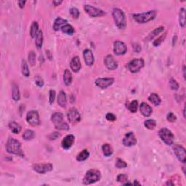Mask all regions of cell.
Returning a JSON list of instances; mask_svg holds the SVG:
<instances>
[{"mask_svg": "<svg viewBox=\"0 0 186 186\" xmlns=\"http://www.w3.org/2000/svg\"><path fill=\"white\" fill-rule=\"evenodd\" d=\"M28 60H29V63L31 66H34L35 63H36V54L33 51H31L28 55Z\"/></svg>", "mask_w": 186, "mask_h": 186, "instance_id": "cell-40", "label": "cell"}, {"mask_svg": "<svg viewBox=\"0 0 186 186\" xmlns=\"http://www.w3.org/2000/svg\"><path fill=\"white\" fill-rule=\"evenodd\" d=\"M101 178V173L97 169H90L87 171L83 179L84 185H91L98 182Z\"/></svg>", "mask_w": 186, "mask_h": 186, "instance_id": "cell-5", "label": "cell"}, {"mask_svg": "<svg viewBox=\"0 0 186 186\" xmlns=\"http://www.w3.org/2000/svg\"><path fill=\"white\" fill-rule=\"evenodd\" d=\"M75 141V137L73 134H69V135L66 136L63 139L61 142L62 148L65 150H68V149L71 148Z\"/></svg>", "mask_w": 186, "mask_h": 186, "instance_id": "cell-17", "label": "cell"}, {"mask_svg": "<svg viewBox=\"0 0 186 186\" xmlns=\"http://www.w3.org/2000/svg\"><path fill=\"white\" fill-rule=\"evenodd\" d=\"M43 32L42 31H39L36 37V46L38 49L42 48V45H43Z\"/></svg>", "mask_w": 186, "mask_h": 186, "instance_id": "cell-32", "label": "cell"}, {"mask_svg": "<svg viewBox=\"0 0 186 186\" xmlns=\"http://www.w3.org/2000/svg\"><path fill=\"white\" fill-rule=\"evenodd\" d=\"M61 31H62L63 33H64V34H69V35L73 34V33L75 32L74 28H73L72 25H70V24H66V25H64V26H63L62 29H61Z\"/></svg>", "mask_w": 186, "mask_h": 186, "instance_id": "cell-35", "label": "cell"}, {"mask_svg": "<svg viewBox=\"0 0 186 186\" xmlns=\"http://www.w3.org/2000/svg\"><path fill=\"white\" fill-rule=\"evenodd\" d=\"M60 136V134L58 132H52V133L49 134L48 136H47V137H48V139L49 140H55L58 139V138Z\"/></svg>", "mask_w": 186, "mask_h": 186, "instance_id": "cell-45", "label": "cell"}, {"mask_svg": "<svg viewBox=\"0 0 186 186\" xmlns=\"http://www.w3.org/2000/svg\"><path fill=\"white\" fill-rule=\"evenodd\" d=\"M179 23L181 27H184L185 25V10L183 7H182L180 10Z\"/></svg>", "mask_w": 186, "mask_h": 186, "instance_id": "cell-34", "label": "cell"}, {"mask_svg": "<svg viewBox=\"0 0 186 186\" xmlns=\"http://www.w3.org/2000/svg\"><path fill=\"white\" fill-rule=\"evenodd\" d=\"M39 25L38 23L36 21H34L31 24V29H30V35L31 38H35L37 36L39 33Z\"/></svg>", "mask_w": 186, "mask_h": 186, "instance_id": "cell-27", "label": "cell"}, {"mask_svg": "<svg viewBox=\"0 0 186 186\" xmlns=\"http://www.w3.org/2000/svg\"><path fill=\"white\" fill-rule=\"evenodd\" d=\"M122 143L124 146L131 147L137 144V139L133 132H130L125 134L124 139L122 140Z\"/></svg>", "mask_w": 186, "mask_h": 186, "instance_id": "cell-13", "label": "cell"}, {"mask_svg": "<svg viewBox=\"0 0 186 186\" xmlns=\"http://www.w3.org/2000/svg\"><path fill=\"white\" fill-rule=\"evenodd\" d=\"M183 76H184V78L185 79V66H183Z\"/></svg>", "mask_w": 186, "mask_h": 186, "instance_id": "cell-52", "label": "cell"}, {"mask_svg": "<svg viewBox=\"0 0 186 186\" xmlns=\"http://www.w3.org/2000/svg\"><path fill=\"white\" fill-rule=\"evenodd\" d=\"M104 63L108 70H115L118 68V63L111 55H108L104 59Z\"/></svg>", "mask_w": 186, "mask_h": 186, "instance_id": "cell-16", "label": "cell"}, {"mask_svg": "<svg viewBox=\"0 0 186 186\" xmlns=\"http://www.w3.org/2000/svg\"><path fill=\"white\" fill-rule=\"evenodd\" d=\"M148 100L152 104H154V106H159L161 104V98L156 93H152L148 97Z\"/></svg>", "mask_w": 186, "mask_h": 186, "instance_id": "cell-26", "label": "cell"}, {"mask_svg": "<svg viewBox=\"0 0 186 186\" xmlns=\"http://www.w3.org/2000/svg\"><path fill=\"white\" fill-rule=\"evenodd\" d=\"M34 80H35V83H36V84L39 86V87L42 88V86H44V84H45L43 79H42L40 76H39V75H36V76H35Z\"/></svg>", "mask_w": 186, "mask_h": 186, "instance_id": "cell-41", "label": "cell"}, {"mask_svg": "<svg viewBox=\"0 0 186 186\" xmlns=\"http://www.w3.org/2000/svg\"><path fill=\"white\" fill-rule=\"evenodd\" d=\"M26 121L31 126L36 127L40 124V119L39 115L36 110H31L27 113Z\"/></svg>", "mask_w": 186, "mask_h": 186, "instance_id": "cell-9", "label": "cell"}, {"mask_svg": "<svg viewBox=\"0 0 186 186\" xmlns=\"http://www.w3.org/2000/svg\"><path fill=\"white\" fill-rule=\"evenodd\" d=\"M114 82L113 78H99L95 81V84L100 89H106Z\"/></svg>", "mask_w": 186, "mask_h": 186, "instance_id": "cell-15", "label": "cell"}, {"mask_svg": "<svg viewBox=\"0 0 186 186\" xmlns=\"http://www.w3.org/2000/svg\"><path fill=\"white\" fill-rule=\"evenodd\" d=\"M51 121L54 124L55 128L58 130L67 131L69 130V126L64 120L63 114L60 112H55L51 117Z\"/></svg>", "mask_w": 186, "mask_h": 186, "instance_id": "cell-2", "label": "cell"}, {"mask_svg": "<svg viewBox=\"0 0 186 186\" xmlns=\"http://www.w3.org/2000/svg\"><path fill=\"white\" fill-rule=\"evenodd\" d=\"M140 111L142 115L145 117H149L152 113V108L145 103H142L140 106Z\"/></svg>", "mask_w": 186, "mask_h": 186, "instance_id": "cell-20", "label": "cell"}, {"mask_svg": "<svg viewBox=\"0 0 186 186\" xmlns=\"http://www.w3.org/2000/svg\"><path fill=\"white\" fill-rule=\"evenodd\" d=\"M185 108H184V109H183V117L185 118Z\"/></svg>", "mask_w": 186, "mask_h": 186, "instance_id": "cell-53", "label": "cell"}, {"mask_svg": "<svg viewBox=\"0 0 186 186\" xmlns=\"http://www.w3.org/2000/svg\"><path fill=\"white\" fill-rule=\"evenodd\" d=\"M33 169L35 172L39 173V174H45L52 170L53 165L51 163L36 164L33 166Z\"/></svg>", "mask_w": 186, "mask_h": 186, "instance_id": "cell-10", "label": "cell"}, {"mask_svg": "<svg viewBox=\"0 0 186 186\" xmlns=\"http://www.w3.org/2000/svg\"><path fill=\"white\" fill-rule=\"evenodd\" d=\"M127 51V47L124 42L116 41L113 44V52L117 55H124Z\"/></svg>", "mask_w": 186, "mask_h": 186, "instance_id": "cell-14", "label": "cell"}, {"mask_svg": "<svg viewBox=\"0 0 186 186\" xmlns=\"http://www.w3.org/2000/svg\"><path fill=\"white\" fill-rule=\"evenodd\" d=\"M46 55H47V58H48L49 59V60H52V54H51L50 51H49V50H47V51H46Z\"/></svg>", "mask_w": 186, "mask_h": 186, "instance_id": "cell-50", "label": "cell"}, {"mask_svg": "<svg viewBox=\"0 0 186 186\" xmlns=\"http://www.w3.org/2000/svg\"><path fill=\"white\" fill-rule=\"evenodd\" d=\"M102 150H103V153L104 155L107 156V157L111 156L112 154H113V152L112 147L110 146V145L108 144V143H106V144L103 145Z\"/></svg>", "mask_w": 186, "mask_h": 186, "instance_id": "cell-28", "label": "cell"}, {"mask_svg": "<svg viewBox=\"0 0 186 186\" xmlns=\"http://www.w3.org/2000/svg\"><path fill=\"white\" fill-rule=\"evenodd\" d=\"M159 135L161 140L167 145H172L174 140V134L167 128H162L159 130Z\"/></svg>", "mask_w": 186, "mask_h": 186, "instance_id": "cell-6", "label": "cell"}, {"mask_svg": "<svg viewBox=\"0 0 186 186\" xmlns=\"http://www.w3.org/2000/svg\"><path fill=\"white\" fill-rule=\"evenodd\" d=\"M84 10L86 11V12L87 13L90 17L93 18H96V17H100V16L105 15L106 12L103 10H100V9L97 8V7L91 6L90 5H84Z\"/></svg>", "mask_w": 186, "mask_h": 186, "instance_id": "cell-8", "label": "cell"}, {"mask_svg": "<svg viewBox=\"0 0 186 186\" xmlns=\"http://www.w3.org/2000/svg\"><path fill=\"white\" fill-rule=\"evenodd\" d=\"M25 3H26V2L25 1H18V5H19L20 8H21V9L24 7Z\"/></svg>", "mask_w": 186, "mask_h": 186, "instance_id": "cell-49", "label": "cell"}, {"mask_svg": "<svg viewBox=\"0 0 186 186\" xmlns=\"http://www.w3.org/2000/svg\"><path fill=\"white\" fill-rule=\"evenodd\" d=\"M117 181L119 182V183H124L125 182L128 181V177L127 174H120L117 176Z\"/></svg>", "mask_w": 186, "mask_h": 186, "instance_id": "cell-44", "label": "cell"}, {"mask_svg": "<svg viewBox=\"0 0 186 186\" xmlns=\"http://www.w3.org/2000/svg\"><path fill=\"white\" fill-rule=\"evenodd\" d=\"M62 2V1H56V0H55V1H53V5H54L55 7H57L58 6V5H60Z\"/></svg>", "mask_w": 186, "mask_h": 186, "instance_id": "cell-51", "label": "cell"}, {"mask_svg": "<svg viewBox=\"0 0 186 186\" xmlns=\"http://www.w3.org/2000/svg\"><path fill=\"white\" fill-rule=\"evenodd\" d=\"M138 106H139V105H138L137 101L133 100L130 103H128L127 107L129 110H130V112H132V113H136L138 109Z\"/></svg>", "mask_w": 186, "mask_h": 186, "instance_id": "cell-36", "label": "cell"}, {"mask_svg": "<svg viewBox=\"0 0 186 186\" xmlns=\"http://www.w3.org/2000/svg\"><path fill=\"white\" fill-rule=\"evenodd\" d=\"M167 120H168L169 122L171 123H173L174 122L177 120V117L176 116L174 115V113H172V112H170V113H169L168 115H167Z\"/></svg>", "mask_w": 186, "mask_h": 186, "instance_id": "cell-47", "label": "cell"}, {"mask_svg": "<svg viewBox=\"0 0 186 186\" xmlns=\"http://www.w3.org/2000/svg\"><path fill=\"white\" fill-rule=\"evenodd\" d=\"M6 150L9 154L24 156V154L21 148V143L15 138H9L6 144Z\"/></svg>", "mask_w": 186, "mask_h": 186, "instance_id": "cell-1", "label": "cell"}, {"mask_svg": "<svg viewBox=\"0 0 186 186\" xmlns=\"http://www.w3.org/2000/svg\"><path fill=\"white\" fill-rule=\"evenodd\" d=\"M166 36H167V34H164L161 36H160L159 38H157L153 42V45H154V47H159V46L161 45V44L164 41Z\"/></svg>", "mask_w": 186, "mask_h": 186, "instance_id": "cell-38", "label": "cell"}, {"mask_svg": "<svg viewBox=\"0 0 186 186\" xmlns=\"http://www.w3.org/2000/svg\"><path fill=\"white\" fill-rule=\"evenodd\" d=\"M70 66H71V69L74 73H77L81 70V68H82V63H81V60L79 56H75L73 57L71 60V63H70Z\"/></svg>", "mask_w": 186, "mask_h": 186, "instance_id": "cell-19", "label": "cell"}, {"mask_svg": "<svg viewBox=\"0 0 186 186\" xmlns=\"http://www.w3.org/2000/svg\"><path fill=\"white\" fill-rule=\"evenodd\" d=\"M169 86H170L171 89L173 90H178L179 89V84L177 82V81L174 79H170L169 80Z\"/></svg>", "mask_w": 186, "mask_h": 186, "instance_id": "cell-42", "label": "cell"}, {"mask_svg": "<svg viewBox=\"0 0 186 186\" xmlns=\"http://www.w3.org/2000/svg\"><path fill=\"white\" fill-rule=\"evenodd\" d=\"M21 71H22V74H23L25 77H29L30 76V71H29V66H28L27 63L25 60H22Z\"/></svg>", "mask_w": 186, "mask_h": 186, "instance_id": "cell-31", "label": "cell"}, {"mask_svg": "<svg viewBox=\"0 0 186 186\" xmlns=\"http://www.w3.org/2000/svg\"><path fill=\"white\" fill-rule=\"evenodd\" d=\"M144 125L145 127L148 129V130H154L156 127V121L154 120V119H148V120L145 121Z\"/></svg>", "mask_w": 186, "mask_h": 186, "instance_id": "cell-37", "label": "cell"}, {"mask_svg": "<svg viewBox=\"0 0 186 186\" xmlns=\"http://www.w3.org/2000/svg\"><path fill=\"white\" fill-rule=\"evenodd\" d=\"M12 99L15 101H18L21 98V94H20V90L18 85L15 83H12Z\"/></svg>", "mask_w": 186, "mask_h": 186, "instance_id": "cell-23", "label": "cell"}, {"mask_svg": "<svg viewBox=\"0 0 186 186\" xmlns=\"http://www.w3.org/2000/svg\"><path fill=\"white\" fill-rule=\"evenodd\" d=\"M164 27H163V26H160L159 28H157V29H154V30L148 35V37L146 38V39L148 40V41H150V40H152L155 37V36H157V35H159L160 33H161L162 31H164Z\"/></svg>", "mask_w": 186, "mask_h": 186, "instance_id": "cell-29", "label": "cell"}, {"mask_svg": "<svg viewBox=\"0 0 186 186\" xmlns=\"http://www.w3.org/2000/svg\"><path fill=\"white\" fill-rule=\"evenodd\" d=\"M145 62L142 58L139 59H134L130 61L127 66V69L130 72L132 73H137L138 71H140L142 68L144 66Z\"/></svg>", "mask_w": 186, "mask_h": 186, "instance_id": "cell-7", "label": "cell"}, {"mask_svg": "<svg viewBox=\"0 0 186 186\" xmlns=\"http://www.w3.org/2000/svg\"><path fill=\"white\" fill-rule=\"evenodd\" d=\"M58 104L62 108H66L67 106V97L64 91H60L58 96Z\"/></svg>", "mask_w": 186, "mask_h": 186, "instance_id": "cell-22", "label": "cell"}, {"mask_svg": "<svg viewBox=\"0 0 186 186\" xmlns=\"http://www.w3.org/2000/svg\"><path fill=\"white\" fill-rule=\"evenodd\" d=\"M90 156V153L87 150L84 149L82 152H80L76 156V160L79 161H84L87 159Z\"/></svg>", "mask_w": 186, "mask_h": 186, "instance_id": "cell-30", "label": "cell"}, {"mask_svg": "<svg viewBox=\"0 0 186 186\" xmlns=\"http://www.w3.org/2000/svg\"><path fill=\"white\" fill-rule=\"evenodd\" d=\"M112 15H113V18L114 21H115L116 25L119 29H124L127 25L126 17H125L124 12L120 9L115 8L113 9Z\"/></svg>", "mask_w": 186, "mask_h": 186, "instance_id": "cell-4", "label": "cell"}, {"mask_svg": "<svg viewBox=\"0 0 186 186\" xmlns=\"http://www.w3.org/2000/svg\"><path fill=\"white\" fill-rule=\"evenodd\" d=\"M83 56H84V61H85L86 66H91L93 65L95 59H94V55L92 50H90V49H84L83 52Z\"/></svg>", "mask_w": 186, "mask_h": 186, "instance_id": "cell-18", "label": "cell"}, {"mask_svg": "<svg viewBox=\"0 0 186 186\" xmlns=\"http://www.w3.org/2000/svg\"><path fill=\"white\" fill-rule=\"evenodd\" d=\"M70 13H71V15H72V17L73 18H78L79 17V10H78V9L76 8V7H73V8H71V10H70Z\"/></svg>", "mask_w": 186, "mask_h": 186, "instance_id": "cell-43", "label": "cell"}, {"mask_svg": "<svg viewBox=\"0 0 186 186\" xmlns=\"http://www.w3.org/2000/svg\"><path fill=\"white\" fill-rule=\"evenodd\" d=\"M63 82L66 86H70L72 82V74L69 69H66L64 71Z\"/></svg>", "mask_w": 186, "mask_h": 186, "instance_id": "cell-25", "label": "cell"}, {"mask_svg": "<svg viewBox=\"0 0 186 186\" xmlns=\"http://www.w3.org/2000/svg\"><path fill=\"white\" fill-rule=\"evenodd\" d=\"M106 118L107 120L110 121H114L117 120V117H116V116L112 113H107L106 115Z\"/></svg>", "mask_w": 186, "mask_h": 186, "instance_id": "cell-48", "label": "cell"}, {"mask_svg": "<svg viewBox=\"0 0 186 186\" xmlns=\"http://www.w3.org/2000/svg\"><path fill=\"white\" fill-rule=\"evenodd\" d=\"M157 12L156 10H150L143 13H134L132 15L134 20L139 23H145L156 18Z\"/></svg>", "mask_w": 186, "mask_h": 186, "instance_id": "cell-3", "label": "cell"}, {"mask_svg": "<svg viewBox=\"0 0 186 186\" xmlns=\"http://www.w3.org/2000/svg\"><path fill=\"white\" fill-rule=\"evenodd\" d=\"M55 99V91L53 90H51L49 91V103L52 105L53 103H54Z\"/></svg>", "mask_w": 186, "mask_h": 186, "instance_id": "cell-46", "label": "cell"}, {"mask_svg": "<svg viewBox=\"0 0 186 186\" xmlns=\"http://www.w3.org/2000/svg\"><path fill=\"white\" fill-rule=\"evenodd\" d=\"M35 137V132L31 130H27L23 134V138L25 140H31Z\"/></svg>", "mask_w": 186, "mask_h": 186, "instance_id": "cell-33", "label": "cell"}, {"mask_svg": "<svg viewBox=\"0 0 186 186\" xmlns=\"http://www.w3.org/2000/svg\"><path fill=\"white\" fill-rule=\"evenodd\" d=\"M173 150H174V153L175 154L176 157L178 158V159L180 161H181L182 163L185 164L186 161L185 149L182 145H174L173 146Z\"/></svg>", "mask_w": 186, "mask_h": 186, "instance_id": "cell-12", "label": "cell"}, {"mask_svg": "<svg viewBox=\"0 0 186 186\" xmlns=\"http://www.w3.org/2000/svg\"><path fill=\"white\" fill-rule=\"evenodd\" d=\"M68 24V21H66V19H63V18L58 17L55 19V21L54 22V25H53V29L55 31H58L60 30V29H62L63 26Z\"/></svg>", "mask_w": 186, "mask_h": 186, "instance_id": "cell-21", "label": "cell"}, {"mask_svg": "<svg viewBox=\"0 0 186 186\" xmlns=\"http://www.w3.org/2000/svg\"><path fill=\"white\" fill-rule=\"evenodd\" d=\"M68 120L71 124H75L81 121V115L75 108H71L67 113Z\"/></svg>", "mask_w": 186, "mask_h": 186, "instance_id": "cell-11", "label": "cell"}, {"mask_svg": "<svg viewBox=\"0 0 186 186\" xmlns=\"http://www.w3.org/2000/svg\"><path fill=\"white\" fill-rule=\"evenodd\" d=\"M127 167V164L124 160L121 159H118L116 161V167L117 169H124Z\"/></svg>", "mask_w": 186, "mask_h": 186, "instance_id": "cell-39", "label": "cell"}, {"mask_svg": "<svg viewBox=\"0 0 186 186\" xmlns=\"http://www.w3.org/2000/svg\"><path fill=\"white\" fill-rule=\"evenodd\" d=\"M9 128H10L11 132L14 134H19L22 130L21 125L15 121H10L9 124Z\"/></svg>", "mask_w": 186, "mask_h": 186, "instance_id": "cell-24", "label": "cell"}]
</instances>
